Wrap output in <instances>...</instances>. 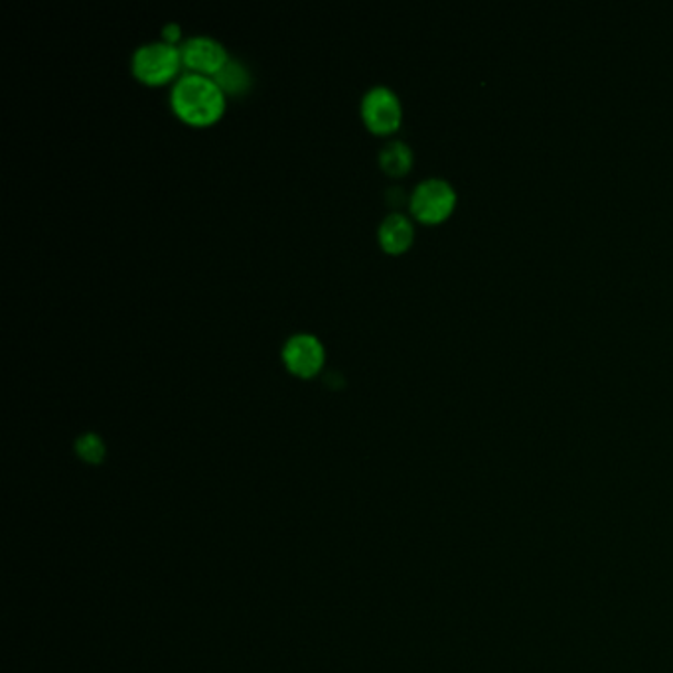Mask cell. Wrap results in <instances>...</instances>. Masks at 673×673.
<instances>
[{
  "label": "cell",
  "mask_w": 673,
  "mask_h": 673,
  "mask_svg": "<svg viewBox=\"0 0 673 673\" xmlns=\"http://www.w3.org/2000/svg\"><path fill=\"white\" fill-rule=\"evenodd\" d=\"M174 111L192 125L214 122L225 107L224 89L214 77L204 74H186L172 87Z\"/></svg>",
  "instance_id": "cell-1"
},
{
  "label": "cell",
  "mask_w": 673,
  "mask_h": 673,
  "mask_svg": "<svg viewBox=\"0 0 673 673\" xmlns=\"http://www.w3.org/2000/svg\"><path fill=\"white\" fill-rule=\"evenodd\" d=\"M457 206V190L445 178H425L412 194V212L425 224H439Z\"/></svg>",
  "instance_id": "cell-2"
},
{
  "label": "cell",
  "mask_w": 673,
  "mask_h": 673,
  "mask_svg": "<svg viewBox=\"0 0 673 673\" xmlns=\"http://www.w3.org/2000/svg\"><path fill=\"white\" fill-rule=\"evenodd\" d=\"M182 54L172 42H150L137 47L132 56V72L147 84H162L177 74Z\"/></svg>",
  "instance_id": "cell-3"
},
{
  "label": "cell",
  "mask_w": 673,
  "mask_h": 673,
  "mask_svg": "<svg viewBox=\"0 0 673 673\" xmlns=\"http://www.w3.org/2000/svg\"><path fill=\"white\" fill-rule=\"evenodd\" d=\"M362 115L372 131H395L402 122V102L389 87L375 85L362 99Z\"/></svg>",
  "instance_id": "cell-4"
},
{
  "label": "cell",
  "mask_w": 673,
  "mask_h": 673,
  "mask_svg": "<svg viewBox=\"0 0 673 673\" xmlns=\"http://www.w3.org/2000/svg\"><path fill=\"white\" fill-rule=\"evenodd\" d=\"M282 360L290 372L309 377L317 374L320 365L324 364V346L314 334L297 332L285 342Z\"/></svg>",
  "instance_id": "cell-5"
},
{
  "label": "cell",
  "mask_w": 673,
  "mask_h": 673,
  "mask_svg": "<svg viewBox=\"0 0 673 673\" xmlns=\"http://www.w3.org/2000/svg\"><path fill=\"white\" fill-rule=\"evenodd\" d=\"M182 62L196 74L215 75L227 64L224 44L212 36H192L180 47Z\"/></svg>",
  "instance_id": "cell-6"
},
{
  "label": "cell",
  "mask_w": 673,
  "mask_h": 673,
  "mask_svg": "<svg viewBox=\"0 0 673 673\" xmlns=\"http://www.w3.org/2000/svg\"><path fill=\"white\" fill-rule=\"evenodd\" d=\"M415 227L412 220L403 214H389L380 225V242L385 252L402 253L412 245Z\"/></svg>",
  "instance_id": "cell-7"
},
{
  "label": "cell",
  "mask_w": 673,
  "mask_h": 673,
  "mask_svg": "<svg viewBox=\"0 0 673 673\" xmlns=\"http://www.w3.org/2000/svg\"><path fill=\"white\" fill-rule=\"evenodd\" d=\"M380 164L392 177H402L412 169L413 150L407 142L389 141L380 150Z\"/></svg>",
  "instance_id": "cell-8"
},
{
  "label": "cell",
  "mask_w": 673,
  "mask_h": 673,
  "mask_svg": "<svg viewBox=\"0 0 673 673\" xmlns=\"http://www.w3.org/2000/svg\"><path fill=\"white\" fill-rule=\"evenodd\" d=\"M214 79L224 89V94L225 92L227 94H242L252 84L247 67L242 62H235V60H227V64L214 75Z\"/></svg>",
  "instance_id": "cell-9"
},
{
  "label": "cell",
  "mask_w": 673,
  "mask_h": 673,
  "mask_svg": "<svg viewBox=\"0 0 673 673\" xmlns=\"http://www.w3.org/2000/svg\"><path fill=\"white\" fill-rule=\"evenodd\" d=\"M75 450L89 464H99L105 459V442L95 432H85L75 440Z\"/></svg>",
  "instance_id": "cell-10"
},
{
  "label": "cell",
  "mask_w": 673,
  "mask_h": 673,
  "mask_svg": "<svg viewBox=\"0 0 673 673\" xmlns=\"http://www.w3.org/2000/svg\"><path fill=\"white\" fill-rule=\"evenodd\" d=\"M164 36L169 38L170 42H172V40H177V38L180 36V26L170 22L169 26L164 29Z\"/></svg>",
  "instance_id": "cell-11"
}]
</instances>
